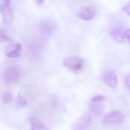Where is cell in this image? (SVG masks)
<instances>
[{
	"label": "cell",
	"instance_id": "cell-1",
	"mask_svg": "<svg viewBox=\"0 0 130 130\" xmlns=\"http://www.w3.org/2000/svg\"><path fill=\"white\" fill-rule=\"evenodd\" d=\"M85 61L84 59L76 56H69L66 58L63 66L69 71L75 73L81 72L84 69Z\"/></svg>",
	"mask_w": 130,
	"mask_h": 130
},
{
	"label": "cell",
	"instance_id": "cell-17",
	"mask_svg": "<svg viewBox=\"0 0 130 130\" xmlns=\"http://www.w3.org/2000/svg\"><path fill=\"white\" fill-rule=\"evenodd\" d=\"M124 82L127 88L128 89H130V75L129 74L125 76V79H124Z\"/></svg>",
	"mask_w": 130,
	"mask_h": 130
},
{
	"label": "cell",
	"instance_id": "cell-19",
	"mask_svg": "<svg viewBox=\"0 0 130 130\" xmlns=\"http://www.w3.org/2000/svg\"><path fill=\"white\" fill-rule=\"evenodd\" d=\"M44 1V0H36L37 2L40 5L42 4L43 3Z\"/></svg>",
	"mask_w": 130,
	"mask_h": 130
},
{
	"label": "cell",
	"instance_id": "cell-11",
	"mask_svg": "<svg viewBox=\"0 0 130 130\" xmlns=\"http://www.w3.org/2000/svg\"><path fill=\"white\" fill-rule=\"evenodd\" d=\"M2 98L5 104H9L12 102L13 95L12 93L9 91H5L2 93Z\"/></svg>",
	"mask_w": 130,
	"mask_h": 130
},
{
	"label": "cell",
	"instance_id": "cell-7",
	"mask_svg": "<svg viewBox=\"0 0 130 130\" xmlns=\"http://www.w3.org/2000/svg\"><path fill=\"white\" fill-rule=\"evenodd\" d=\"M19 72L16 67H11L6 70L5 74V78L8 82H15L18 79Z\"/></svg>",
	"mask_w": 130,
	"mask_h": 130
},
{
	"label": "cell",
	"instance_id": "cell-13",
	"mask_svg": "<svg viewBox=\"0 0 130 130\" xmlns=\"http://www.w3.org/2000/svg\"><path fill=\"white\" fill-rule=\"evenodd\" d=\"M16 102L17 105L20 108L24 107L27 104L26 100L21 95H18L16 99Z\"/></svg>",
	"mask_w": 130,
	"mask_h": 130
},
{
	"label": "cell",
	"instance_id": "cell-3",
	"mask_svg": "<svg viewBox=\"0 0 130 130\" xmlns=\"http://www.w3.org/2000/svg\"><path fill=\"white\" fill-rule=\"evenodd\" d=\"M126 117L125 115L120 111H114L111 112L105 117V122L106 123L121 124L124 122Z\"/></svg>",
	"mask_w": 130,
	"mask_h": 130
},
{
	"label": "cell",
	"instance_id": "cell-18",
	"mask_svg": "<svg viewBox=\"0 0 130 130\" xmlns=\"http://www.w3.org/2000/svg\"><path fill=\"white\" fill-rule=\"evenodd\" d=\"M124 36L125 39L127 40L129 43L130 37L129 29H128V30H126L125 32H124Z\"/></svg>",
	"mask_w": 130,
	"mask_h": 130
},
{
	"label": "cell",
	"instance_id": "cell-2",
	"mask_svg": "<svg viewBox=\"0 0 130 130\" xmlns=\"http://www.w3.org/2000/svg\"><path fill=\"white\" fill-rule=\"evenodd\" d=\"M92 117L89 112H85L76 120L71 126L73 130H85L89 127L92 123Z\"/></svg>",
	"mask_w": 130,
	"mask_h": 130
},
{
	"label": "cell",
	"instance_id": "cell-5",
	"mask_svg": "<svg viewBox=\"0 0 130 130\" xmlns=\"http://www.w3.org/2000/svg\"><path fill=\"white\" fill-rule=\"evenodd\" d=\"M94 8L91 6L83 7L78 11V17L84 20H90L94 18L95 14Z\"/></svg>",
	"mask_w": 130,
	"mask_h": 130
},
{
	"label": "cell",
	"instance_id": "cell-14",
	"mask_svg": "<svg viewBox=\"0 0 130 130\" xmlns=\"http://www.w3.org/2000/svg\"><path fill=\"white\" fill-rule=\"evenodd\" d=\"M11 41L12 40L10 38L8 37L3 31L0 30V42Z\"/></svg>",
	"mask_w": 130,
	"mask_h": 130
},
{
	"label": "cell",
	"instance_id": "cell-20",
	"mask_svg": "<svg viewBox=\"0 0 130 130\" xmlns=\"http://www.w3.org/2000/svg\"><path fill=\"white\" fill-rule=\"evenodd\" d=\"M2 9H3V8H2V6L0 4V13L2 11Z\"/></svg>",
	"mask_w": 130,
	"mask_h": 130
},
{
	"label": "cell",
	"instance_id": "cell-10",
	"mask_svg": "<svg viewBox=\"0 0 130 130\" xmlns=\"http://www.w3.org/2000/svg\"><path fill=\"white\" fill-rule=\"evenodd\" d=\"M111 36L114 40L118 43L123 42L125 40L124 32L119 30H113L111 33Z\"/></svg>",
	"mask_w": 130,
	"mask_h": 130
},
{
	"label": "cell",
	"instance_id": "cell-8",
	"mask_svg": "<svg viewBox=\"0 0 130 130\" xmlns=\"http://www.w3.org/2000/svg\"><path fill=\"white\" fill-rule=\"evenodd\" d=\"M9 5H4L2 9L3 22L6 24H10L13 19V13Z\"/></svg>",
	"mask_w": 130,
	"mask_h": 130
},
{
	"label": "cell",
	"instance_id": "cell-16",
	"mask_svg": "<svg viewBox=\"0 0 130 130\" xmlns=\"http://www.w3.org/2000/svg\"><path fill=\"white\" fill-rule=\"evenodd\" d=\"M105 98L104 96H101V95H98V96H96L94 97L92 99L91 101L92 103H95V102H98L104 100Z\"/></svg>",
	"mask_w": 130,
	"mask_h": 130
},
{
	"label": "cell",
	"instance_id": "cell-9",
	"mask_svg": "<svg viewBox=\"0 0 130 130\" xmlns=\"http://www.w3.org/2000/svg\"><path fill=\"white\" fill-rule=\"evenodd\" d=\"M30 121L31 125V130H49V128L36 117L31 118Z\"/></svg>",
	"mask_w": 130,
	"mask_h": 130
},
{
	"label": "cell",
	"instance_id": "cell-6",
	"mask_svg": "<svg viewBox=\"0 0 130 130\" xmlns=\"http://www.w3.org/2000/svg\"><path fill=\"white\" fill-rule=\"evenodd\" d=\"M21 46L17 43L11 44L6 50V56L10 58H18L21 55Z\"/></svg>",
	"mask_w": 130,
	"mask_h": 130
},
{
	"label": "cell",
	"instance_id": "cell-15",
	"mask_svg": "<svg viewBox=\"0 0 130 130\" xmlns=\"http://www.w3.org/2000/svg\"><path fill=\"white\" fill-rule=\"evenodd\" d=\"M121 10L125 12L128 15H130V2L127 3L126 5L124 6L121 9Z\"/></svg>",
	"mask_w": 130,
	"mask_h": 130
},
{
	"label": "cell",
	"instance_id": "cell-12",
	"mask_svg": "<svg viewBox=\"0 0 130 130\" xmlns=\"http://www.w3.org/2000/svg\"><path fill=\"white\" fill-rule=\"evenodd\" d=\"M90 110L95 114H100L103 110V105L99 104H94L90 106Z\"/></svg>",
	"mask_w": 130,
	"mask_h": 130
},
{
	"label": "cell",
	"instance_id": "cell-4",
	"mask_svg": "<svg viewBox=\"0 0 130 130\" xmlns=\"http://www.w3.org/2000/svg\"><path fill=\"white\" fill-rule=\"evenodd\" d=\"M103 79L105 84L110 88L114 89L118 85V79L117 74L114 71L109 70L103 75Z\"/></svg>",
	"mask_w": 130,
	"mask_h": 130
}]
</instances>
